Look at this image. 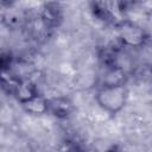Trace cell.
Listing matches in <instances>:
<instances>
[{"instance_id": "cell-11", "label": "cell", "mask_w": 152, "mask_h": 152, "mask_svg": "<svg viewBox=\"0 0 152 152\" xmlns=\"http://www.w3.org/2000/svg\"><path fill=\"white\" fill-rule=\"evenodd\" d=\"M18 0H1V6L2 7H11L13 6Z\"/></svg>"}, {"instance_id": "cell-9", "label": "cell", "mask_w": 152, "mask_h": 152, "mask_svg": "<svg viewBox=\"0 0 152 152\" xmlns=\"http://www.w3.org/2000/svg\"><path fill=\"white\" fill-rule=\"evenodd\" d=\"M20 80L21 78H18V77L11 75L10 70L8 71H1V88H2V90L6 94L13 96L15 88H17L18 83L20 82Z\"/></svg>"}, {"instance_id": "cell-2", "label": "cell", "mask_w": 152, "mask_h": 152, "mask_svg": "<svg viewBox=\"0 0 152 152\" xmlns=\"http://www.w3.org/2000/svg\"><path fill=\"white\" fill-rule=\"evenodd\" d=\"M115 27L118 32V40L121 46L141 49L147 44L150 39V34L147 33V31L142 26L129 19L124 18L115 25Z\"/></svg>"}, {"instance_id": "cell-4", "label": "cell", "mask_w": 152, "mask_h": 152, "mask_svg": "<svg viewBox=\"0 0 152 152\" xmlns=\"http://www.w3.org/2000/svg\"><path fill=\"white\" fill-rule=\"evenodd\" d=\"M64 19L63 10L56 1H49L43 5L39 12V20L45 30L58 28Z\"/></svg>"}, {"instance_id": "cell-1", "label": "cell", "mask_w": 152, "mask_h": 152, "mask_svg": "<svg viewBox=\"0 0 152 152\" xmlns=\"http://www.w3.org/2000/svg\"><path fill=\"white\" fill-rule=\"evenodd\" d=\"M128 94L127 84L102 86L95 94V101L102 110L114 116L126 107Z\"/></svg>"}, {"instance_id": "cell-8", "label": "cell", "mask_w": 152, "mask_h": 152, "mask_svg": "<svg viewBox=\"0 0 152 152\" xmlns=\"http://www.w3.org/2000/svg\"><path fill=\"white\" fill-rule=\"evenodd\" d=\"M21 108L31 115H45L49 114V100L44 95H37L30 101L21 104Z\"/></svg>"}, {"instance_id": "cell-10", "label": "cell", "mask_w": 152, "mask_h": 152, "mask_svg": "<svg viewBox=\"0 0 152 152\" xmlns=\"http://www.w3.org/2000/svg\"><path fill=\"white\" fill-rule=\"evenodd\" d=\"M13 63V55L11 51H2L1 57H0V65H1V71H8L11 69V65Z\"/></svg>"}, {"instance_id": "cell-5", "label": "cell", "mask_w": 152, "mask_h": 152, "mask_svg": "<svg viewBox=\"0 0 152 152\" xmlns=\"http://www.w3.org/2000/svg\"><path fill=\"white\" fill-rule=\"evenodd\" d=\"M49 100V115H52L56 119L64 120L68 119L76 109L74 102L68 96H52L48 97Z\"/></svg>"}, {"instance_id": "cell-6", "label": "cell", "mask_w": 152, "mask_h": 152, "mask_svg": "<svg viewBox=\"0 0 152 152\" xmlns=\"http://www.w3.org/2000/svg\"><path fill=\"white\" fill-rule=\"evenodd\" d=\"M127 72L119 64H113L109 66H104V72L101 76L100 87L102 86H118V84H127Z\"/></svg>"}, {"instance_id": "cell-3", "label": "cell", "mask_w": 152, "mask_h": 152, "mask_svg": "<svg viewBox=\"0 0 152 152\" xmlns=\"http://www.w3.org/2000/svg\"><path fill=\"white\" fill-rule=\"evenodd\" d=\"M89 8L95 19L106 24L116 25L124 19L120 17L124 12L120 0H89Z\"/></svg>"}, {"instance_id": "cell-7", "label": "cell", "mask_w": 152, "mask_h": 152, "mask_svg": "<svg viewBox=\"0 0 152 152\" xmlns=\"http://www.w3.org/2000/svg\"><path fill=\"white\" fill-rule=\"evenodd\" d=\"M37 95H39L37 84L33 81L26 78V80H20V82L18 83V86L15 88V91L13 94V97L20 104H23V103L30 101L31 99H33Z\"/></svg>"}]
</instances>
